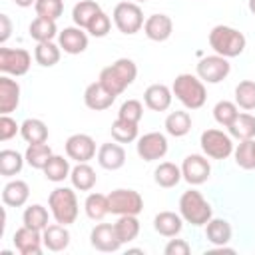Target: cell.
I'll return each instance as SVG.
<instances>
[{"instance_id": "obj_21", "label": "cell", "mask_w": 255, "mask_h": 255, "mask_svg": "<svg viewBox=\"0 0 255 255\" xmlns=\"http://www.w3.org/2000/svg\"><path fill=\"white\" fill-rule=\"evenodd\" d=\"M20 104V84L6 74L0 78V114H10Z\"/></svg>"}, {"instance_id": "obj_46", "label": "cell", "mask_w": 255, "mask_h": 255, "mask_svg": "<svg viewBox=\"0 0 255 255\" xmlns=\"http://www.w3.org/2000/svg\"><path fill=\"white\" fill-rule=\"evenodd\" d=\"M110 28H112V20H110V16H108L106 12H100V14L94 16V20L90 22V26H88L86 30H88L94 38H104V36H108Z\"/></svg>"}, {"instance_id": "obj_39", "label": "cell", "mask_w": 255, "mask_h": 255, "mask_svg": "<svg viewBox=\"0 0 255 255\" xmlns=\"http://www.w3.org/2000/svg\"><path fill=\"white\" fill-rule=\"evenodd\" d=\"M48 219H50L48 209L44 205H40V203H34L30 207H26L24 215H22L24 225H28L32 229H38V231H44L48 227Z\"/></svg>"}, {"instance_id": "obj_14", "label": "cell", "mask_w": 255, "mask_h": 255, "mask_svg": "<svg viewBox=\"0 0 255 255\" xmlns=\"http://www.w3.org/2000/svg\"><path fill=\"white\" fill-rule=\"evenodd\" d=\"M66 153L78 163H86L96 155V141L88 133H74L66 139Z\"/></svg>"}, {"instance_id": "obj_22", "label": "cell", "mask_w": 255, "mask_h": 255, "mask_svg": "<svg viewBox=\"0 0 255 255\" xmlns=\"http://www.w3.org/2000/svg\"><path fill=\"white\" fill-rule=\"evenodd\" d=\"M171 90L163 84H151L143 92V102L151 112H165L171 106Z\"/></svg>"}, {"instance_id": "obj_10", "label": "cell", "mask_w": 255, "mask_h": 255, "mask_svg": "<svg viewBox=\"0 0 255 255\" xmlns=\"http://www.w3.org/2000/svg\"><path fill=\"white\" fill-rule=\"evenodd\" d=\"M229 72H231V64L227 62V58L219 54L205 56L197 64V76L201 82H207V84H219L229 76Z\"/></svg>"}, {"instance_id": "obj_43", "label": "cell", "mask_w": 255, "mask_h": 255, "mask_svg": "<svg viewBox=\"0 0 255 255\" xmlns=\"http://www.w3.org/2000/svg\"><path fill=\"white\" fill-rule=\"evenodd\" d=\"M237 114H239L237 104H235V102H229V100H221V102H217L215 108H213V118H215V122H217L219 126H225V128L237 118Z\"/></svg>"}, {"instance_id": "obj_31", "label": "cell", "mask_w": 255, "mask_h": 255, "mask_svg": "<svg viewBox=\"0 0 255 255\" xmlns=\"http://www.w3.org/2000/svg\"><path fill=\"white\" fill-rule=\"evenodd\" d=\"M229 133L237 139H253L255 137V116L251 114H237V118L227 126Z\"/></svg>"}, {"instance_id": "obj_51", "label": "cell", "mask_w": 255, "mask_h": 255, "mask_svg": "<svg viewBox=\"0 0 255 255\" xmlns=\"http://www.w3.org/2000/svg\"><path fill=\"white\" fill-rule=\"evenodd\" d=\"M249 10L251 14H255V0H249Z\"/></svg>"}, {"instance_id": "obj_28", "label": "cell", "mask_w": 255, "mask_h": 255, "mask_svg": "<svg viewBox=\"0 0 255 255\" xmlns=\"http://www.w3.org/2000/svg\"><path fill=\"white\" fill-rule=\"evenodd\" d=\"M28 30H30V38L36 42H52L54 36L60 34L56 28V20L42 18V16H36Z\"/></svg>"}, {"instance_id": "obj_7", "label": "cell", "mask_w": 255, "mask_h": 255, "mask_svg": "<svg viewBox=\"0 0 255 255\" xmlns=\"http://www.w3.org/2000/svg\"><path fill=\"white\" fill-rule=\"evenodd\" d=\"M108 205L114 215H139L143 211V199L135 189H114L108 195Z\"/></svg>"}, {"instance_id": "obj_32", "label": "cell", "mask_w": 255, "mask_h": 255, "mask_svg": "<svg viewBox=\"0 0 255 255\" xmlns=\"http://www.w3.org/2000/svg\"><path fill=\"white\" fill-rule=\"evenodd\" d=\"M100 12H102V8H100L98 2H94V0H80L74 6V10H72V18H74V24L76 26L88 28L90 22L94 20V16L100 14Z\"/></svg>"}, {"instance_id": "obj_50", "label": "cell", "mask_w": 255, "mask_h": 255, "mask_svg": "<svg viewBox=\"0 0 255 255\" xmlns=\"http://www.w3.org/2000/svg\"><path fill=\"white\" fill-rule=\"evenodd\" d=\"M14 4H16V6H20V8H28V6L36 4V0H14Z\"/></svg>"}, {"instance_id": "obj_19", "label": "cell", "mask_w": 255, "mask_h": 255, "mask_svg": "<svg viewBox=\"0 0 255 255\" xmlns=\"http://www.w3.org/2000/svg\"><path fill=\"white\" fill-rule=\"evenodd\" d=\"M98 163L104 169L116 171V169L124 167V163H126V149L118 141L116 143H112V141L102 143L98 149Z\"/></svg>"}, {"instance_id": "obj_48", "label": "cell", "mask_w": 255, "mask_h": 255, "mask_svg": "<svg viewBox=\"0 0 255 255\" xmlns=\"http://www.w3.org/2000/svg\"><path fill=\"white\" fill-rule=\"evenodd\" d=\"M163 251H165V255H189L191 247H189V243L183 241V239H171V241L165 245Z\"/></svg>"}, {"instance_id": "obj_29", "label": "cell", "mask_w": 255, "mask_h": 255, "mask_svg": "<svg viewBox=\"0 0 255 255\" xmlns=\"http://www.w3.org/2000/svg\"><path fill=\"white\" fill-rule=\"evenodd\" d=\"M191 129V116L183 110H175L165 118V131L173 137H183Z\"/></svg>"}, {"instance_id": "obj_26", "label": "cell", "mask_w": 255, "mask_h": 255, "mask_svg": "<svg viewBox=\"0 0 255 255\" xmlns=\"http://www.w3.org/2000/svg\"><path fill=\"white\" fill-rule=\"evenodd\" d=\"M181 167H177L175 163H171V161H163V163H159L157 167H155V171H153V179H155V183L159 185V187H165V189H169V187H175L179 181H181Z\"/></svg>"}, {"instance_id": "obj_49", "label": "cell", "mask_w": 255, "mask_h": 255, "mask_svg": "<svg viewBox=\"0 0 255 255\" xmlns=\"http://www.w3.org/2000/svg\"><path fill=\"white\" fill-rule=\"evenodd\" d=\"M12 34V22L8 14H0V44H6V40Z\"/></svg>"}, {"instance_id": "obj_15", "label": "cell", "mask_w": 255, "mask_h": 255, "mask_svg": "<svg viewBox=\"0 0 255 255\" xmlns=\"http://www.w3.org/2000/svg\"><path fill=\"white\" fill-rule=\"evenodd\" d=\"M14 247L18 249L20 255H40L42 253V231L32 229L28 225H22L14 233Z\"/></svg>"}, {"instance_id": "obj_20", "label": "cell", "mask_w": 255, "mask_h": 255, "mask_svg": "<svg viewBox=\"0 0 255 255\" xmlns=\"http://www.w3.org/2000/svg\"><path fill=\"white\" fill-rule=\"evenodd\" d=\"M42 241H44V247L48 251L60 253V251H64L70 245V231L66 229V225L56 221L54 225H48L42 231Z\"/></svg>"}, {"instance_id": "obj_4", "label": "cell", "mask_w": 255, "mask_h": 255, "mask_svg": "<svg viewBox=\"0 0 255 255\" xmlns=\"http://www.w3.org/2000/svg\"><path fill=\"white\" fill-rule=\"evenodd\" d=\"M179 215L187 223L199 227L211 219V205L197 189H187L179 197Z\"/></svg>"}, {"instance_id": "obj_17", "label": "cell", "mask_w": 255, "mask_h": 255, "mask_svg": "<svg viewBox=\"0 0 255 255\" xmlns=\"http://www.w3.org/2000/svg\"><path fill=\"white\" fill-rule=\"evenodd\" d=\"M58 46L66 52V54H82L86 48H88V34L80 28V26H70V28H64L60 34H58Z\"/></svg>"}, {"instance_id": "obj_52", "label": "cell", "mask_w": 255, "mask_h": 255, "mask_svg": "<svg viewBox=\"0 0 255 255\" xmlns=\"http://www.w3.org/2000/svg\"><path fill=\"white\" fill-rule=\"evenodd\" d=\"M135 2H147V0H135Z\"/></svg>"}, {"instance_id": "obj_36", "label": "cell", "mask_w": 255, "mask_h": 255, "mask_svg": "<svg viewBox=\"0 0 255 255\" xmlns=\"http://www.w3.org/2000/svg\"><path fill=\"white\" fill-rule=\"evenodd\" d=\"M86 215L94 221H102L108 213H110V205H108V195L104 193H90L86 197Z\"/></svg>"}, {"instance_id": "obj_40", "label": "cell", "mask_w": 255, "mask_h": 255, "mask_svg": "<svg viewBox=\"0 0 255 255\" xmlns=\"http://www.w3.org/2000/svg\"><path fill=\"white\" fill-rule=\"evenodd\" d=\"M110 131H112V137H114L118 143H129V141H133V139L137 137V124L118 118V120L112 124Z\"/></svg>"}, {"instance_id": "obj_5", "label": "cell", "mask_w": 255, "mask_h": 255, "mask_svg": "<svg viewBox=\"0 0 255 255\" xmlns=\"http://www.w3.org/2000/svg\"><path fill=\"white\" fill-rule=\"evenodd\" d=\"M48 205L52 217L62 225H70L78 217V197L70 187H56L48 197Z\"/></svg>"}, {"instance_id": "obj_34", "label": "cell", "mask_w": 255, "mask_h": 255, "mask_svg": "<svg viewBox=\"0 0 255 255\" xmlns=\"http://www.w3.org/2000/svg\"><path fill=\"white\" fill-rule=\"evenodd\" d=\"M52 155H54V153H52V147H50L46 141H44V143H28V149H26V153H24L28 165L34 167V169H44L46 163H48V159H50Z\"/></svg>"}, {"instance_id": "obj_3", "label": "cell", "mask_w": 255, "mask_h": 255, "mask_svg": "<svg viewBox=\"0 0 255 255\" xmlns=\"http://www.w3.org/2000/svg\"><path fill=\"white\" fill-rule=\"evenodd\" d=\"M171 92L187 110H199L207 100V90L203 82L199 80V76L191 74H179L173 80Z\"/></svg>"}, {"instance_id": "obj_2", "label": "cell", "mask_w": 255, "mask_h": 255, "mask_svg": "<svg viewBox=\"0 0 255 255\" xmlns=\"http://www.w3.org/2000/svg\"><path fill=\"white\" fill-rule=\"evenodd\" d=\"M245 44H247L245 36L231 26L219 24V26L211 28V32H209V46L215 50V54H219L227 60L243 54Z\"/></svg>"}, {"instance_id": "obj_41", "label": "cell", "mask_w": 255, "mask_h": 255, "mask_svg": "<svg viewBox=\"0 0 255 255\" xmlns=\"http://www.w3.org/2000/svg\"><path fill=\"white\" fill-rule=\"evenodd\" d=\"M233 155L241 169H255V139H243L233 149Z\"/></svg>"}, {"instance_id": "obj_24", "label": "cell", "mask_w": 255, "mask_h": 255, "mask_svg": "<svg viewBox=\"0 0 255 255\" xmlns=\"http://www.w3.org/2000/svg\"><path fill=\"white\" fill-rule=\"evenodd\" d=\"M183 227V217L173 211H161L153 217V229L163 237H175Z\"/></svg>"}, {"instance_id": "obj_18", "label": "cell", "mask_w": 255, "mask_h": 255, "mask_svg": "<svg viewBox=\"0 0 255 255\" xmlns=\"http://www.w3.org/2000/svg\"><path fill=\"white\" fill-rule=\"evenodd\" d=\"M143 32L153 42H165L173 32V22L167 14H151L143 22Z\"/></svg>"}, {"instance_id": "obj_38", "label": "cell", "mask_w": 255, "mask_h": 255, "mask_svg": "<svg viewBox=\"0 0 255 255\" xmlns=\"http://www.w3.org/2000/svg\"><path fill=\"white\" fill-rule=\"evenodd\" d=\"M24 159L16 149H2L0 151V175L4 177H12L16 173L22 171V165H24Z\"/></svg>"}, {"instance_id": "obj_45", "label": "cell", "mask_w": 255, "mask_h": 255, "mask_svg": "<svg viewBox=\"0 0 255 255\" xmlns=\"http://www.w3.org/2000/svg\"><path fill=\"white\" fill-rule=\"evenodd\" d=\"M118 118L139 124V120L143 118V106H141V102H139V100H126V102L120 106Z\"/></svg>"}, {"instance_id": "obj_9", "label": "cell", "mask_w": 255, "mask_h": 255, "mask_svg": "<svg viewBox=\"0 0 255 255\" xmlns=\"http://www.w3.org/2000/svg\"><path fill=\"white\" fill-rule=\"evenodd\" d=\"M32 56L24 48H0V72L6 76H24L28 74Z\"/></svg>"}, {"instance_id": "obj_6", "label": "cell", "mask_w": 255, "mask_h": 255, "mask_svg": "<svg viewBox=\"0 0 255 255\" xmlns=\"http://www.w3.org/2000/svg\"><path fill=\"white\" fill-rule=\"evenodd\" d=\"M114 22L122 34L131 36L143 28V12L135 2H120L114 8Z\"/></svg>"}, {"instance_id": "obj_44", "label": "cell", "mask_w": 255, "mask_h": 255, "mask_svg": "<svg viewBox=\"0 0 255 255\" xmlns=\"http://www.w3.org/2000/svg\"><path fill=\"white\" fill-rule=\"evenodd\" d=\"M34 10L42 18L58 20L62 16V12H64V2L62 0H36Z\"/></svg>"}, {"instance_id": "obj_27", "label": "cell", "mask_w": 255, "mask_h": 255, "mask_svg": "<svg viewBox=\"0 0 255 255\" xmlns=\"http://www.w3.org/2000/svg\"><path fill=\"white\" fill-rule=\"evenodd\" d=\"M70 179H72V185H74L76 189H80V191H90V189L96 185L98 175H96L94 167L88 165V161H86V163H78L76 167H72Z\"/></svg>"}, {"instance_id": "obj_25", "label": "cell", "mask_w": 255, "mask_h": 255, "mask_svg": "<svg viewBox=\"0 0 255 255\" xmlns=\"http://www.w3.org/2000/svg\"><path fill=\"white\" fill-rule=\"evenodd\" d=\"M231 225H229V221H225V219H209L207 223H205V237H207V241L209 243H213V245H217V247H223V245H227L229 241H231Z\"/></svg>"}, {"instance_id": "obj_8", "label": "cell", "mask_w": 255, "mask_h": 255, "mask_svg": "<svg viewBox=\"0 0 255 255\" xmlns=\"http://www.w3.org/2000/svg\"><path fill=\"white\" fill-rule=\"evenodd\" d=\"M201 149L207 157H213V159H227L231 153H233V141L227 133H223L221 129H205L201 133Z\"/></svg>"}, {"instance_id": "obj_13", "label": "cell", "mask_w": 255, "mask_h": 255, "mask_svg": "<svg viewBox=\"0 0 255 255\" xmlns=\"http://www.w3.org/2000/svg\"><path fill=\"white\" fill-rule=\"evenodd\" d=\"M90 243L94 249L102 253H114L124 245L112 223H98L90 233Z\"/></svg>"}, {"instance_id": "obj_42", "label": "cell", "mask_w": 255, "mask_h": 255, "mask_svg": "<svg viewBox=\"0 0 255 255\" xmlns=\"http://www.w3.org/2000/svg\"><path fill=\"white\" fill-rule=\"evenodd\" d=\"M235 104L243 110H255V82L243 80L235 88Z\"/></svg>"}, {"instance_id": "obj_30", "label": "cell", "mask_w": 255, "mask_h": 255, "mask_svg": "<svg viewBox=\"0 0 255 255\" xmlns=\"http://www.w3.org/2000/svg\"><path fill=\"white\" fill-rule=\"evenodd\" d=\"M20 135L24 137V141L28 143H44L48 139V126L42 120L36 118H28L24 120V124L20 126Z\"/></svg>"}, {"instance_id": "obj_1", "label": "cell", "mask_w": 255, "mask_h": 255, "mask_svg": "<svg viewBox=\"0 0 255 255\" xmlns=\"http://www.w3.org/2000/svg\"><path fill=\"white\" fill-rule=\"evenodd\" d=\"M137 76V66L129 58H120L112 66H106L100 72V82L116 96H120L129 84H133Z\"/></svg>"}, {"instance_id": "obj_37", "label": "cell", "mask_w": 255, "mask_h": 255, "mask_svg": "<svg viewBox=\"0 0 255 255\" xmlns=\"http://www.w3.org/2000/svg\"><path fill=\"white\" fill-rule=\"evenodd\" d=\"M116 233L122 243H129L139 235V221L137 215H120V219L114 223Z\"/></svg>"}, {"instance_id": "obj_23", "label": "cell", "mask_w": 255, "mask_h": 255, "mask_svg": "<svg viewBox=\"0 0 255 255\" xmlns=\"http://www.w3.org/2000/svg\"><path fill=\"white\" fill-rule=\"evenodd\" d=\"M30 197V187L22 179H12L2 189V201L8 207H22Z\"/></svg>"}, {"instance_id": "obj_16", "label": "cell", "mask_w": 255, "mask_h": 255, "mask_svg": "<svg viewBox=\"0 0 255 255\" xmlns=\"http://www.w3.org/2000/svg\"><path fill=\"white\" fill-rule=\"evenodd\" d=\"M116 94H112L100 80L98 82H92L86 92H84V104L94 110V112H102V110H108L114 102H116Z\"/></svg>"}, {"instance_id": "obj_47", "label": "cell", "mask_w": 255, "mask_h": 255, "mask_svg": "<svg viewBox=\"0 0 255 255\" xmlns=\"http://www.w3.org/2000/svg\"><path fill=\"white\" fill-rule=\"evenodd\" d=\"M18 131H20V126L16 124V120H12L8 114H2L0 116V141L12 139Z\"/></svg>"}, {"instance_id": "obj_12", "label": "cell", "mask_w": 255, "mask_h": 255, "mask_svg": "<svg viewBox=\"0 0 255 255\" xmlns=\"http://www.w3.org/2000/svg\"><path fill=\"white\" fill-rule=\"evenodd\" d=\"M181 175L189 185H201L211 175V165L203 155L191 153L181 163Z\"/></svg>"}, {"instance_id": "obj_35", "label": "cell", "mask_w": 255, "mask_h": 255, "mask_svg": "<svg viewBox=\"0 0 255 255\" xmlns=\"http://www.w3.org/2000/svg\"><path fill=\"white\" fill-rule=\"evenodd\" d=\"M60 50L62 48L54 42H38L34 50V60L44 68H52L60 62Z\"/></svg>"}, {"instance_id": "obj_33", "label": "cell", "mask_w": 255, "mask_h": 255, "mask_svg": "<svg viewBox=\"0 0 255 255\" xmlns=\"http://www.w3.org/2000/svg\"><path fill=\"white\" fill-rule=\"evenodd\" d=\"M42 171H44V175H46L48 181L60 183V181H64L66 177H70V171H72V169H70V161H68L66 157H62V155H52Z\"/></svg>"}, {"instance_id": "obj_11", "label": "cell", "mask_w": 255, "mask_h": 255, "mask_svg": "<svg viewBox=\"0 0 255 255\" xmlns=\"http://www.w3.org/2000/svg\"><path fill=\"white\" fill-rule=\"evenodd\" d=\"M135 149L143 161H155L167 153V139L159 131H149L137 139Z\"/></svg>"}]
</instances>
